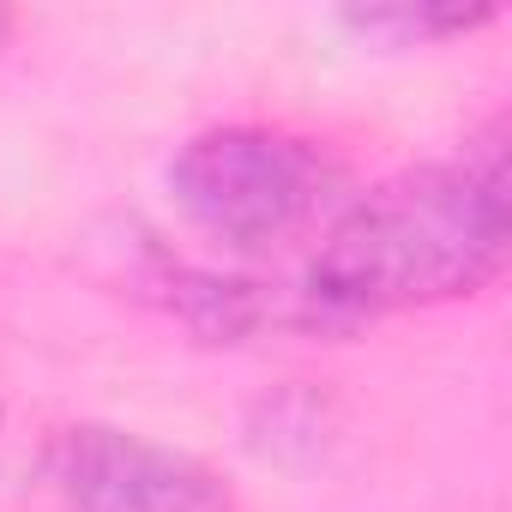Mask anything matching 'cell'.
Listing matches in <instances>:
<instances>
[{"instance_id": "obj_1", "label": "cell", "mask_w": 512, "mask_h": 512, "mask_svg": "<svg viewBox=\"0 0 512 512\" xmlns=\"http://www.w3.org/2000/svg\"><path fill=\"white\" fill-rule=\"evenodd\" d=\"M512 193H506V121L494 115L464 151L440 163L398 169L368 193L344 199L320 229L302 272L308 302L338 326V338L482 296L506 272Z\"/></svg>"}, {"instance_id": "obj_2", "label": "cell", "mask_w": 512, "mask_h": 512, "mask_svg": "<svg viewBox=\"0 0 512 512\" xmlns=\"http://www.w3.org/2000/svg\"><path fill=\"white\" fill-rule=\"evenodd\" d=\"M163 181L181 223L229 253H272L314 223H332L344 205V163L326 145L260 121L193 133Z\"/></svg>"}, {"instance_id": "obj_3", "label": "cell", "mask_w": 512, "mask_h": 512, "mask_svg": "<svg viewBox=\"0 0 512 512\" xmlns=\"http://www.w3.org/2000/svg\"><path fill=\"white\" fill-rule=\"evenodd\" d=\"M43 488L61 512H235L217 464L121 422H67L43 446Z\"/></svg>"}, {"instance_id": "obj_4", "label": "cell", "mask_w": 512, "mask_h": 512, "mask_svg": "<svg viewBox=\"0 0 512 512\" xmlns=\"http://www.w3.org/2000/svg\"><path fill=\"white\" fill-rule=\"evenodd\" d=\"M157 302L205 344H260V338H338V326L308 302L302 284L247 278V272H211L163 260L151 272Z\"/></svg>"}, {"instance_id": "obj_5", "label": "cell", "mask_w": 512, "mask_h": 512, "mask_svg": "<svg viewBox=\"0 0 512 512\" xmlns=\"http://www.w3.org/2000/svg\"><path fill=\"white\" fill-rule=\"evenodd\" d=\"M494 19H500L494 7H344L338 13L350 37L386 43V49H434L452 37H476Z\"/></svg>"}, {"instance_id": "obj_6", "label": "cell", "mask_w": 512, "mask_h": 512, "mask_svg": "<svg viewBox=\"0 0 512 512\" xmlns=\"http://www.w3.org/2000/svg\"><path fill=\"white\" fill-rule=\"evenodd\" d=\"M13 25H19L13 13H0V49H7V37H13Z\"/></svg>"}]
</instances>
